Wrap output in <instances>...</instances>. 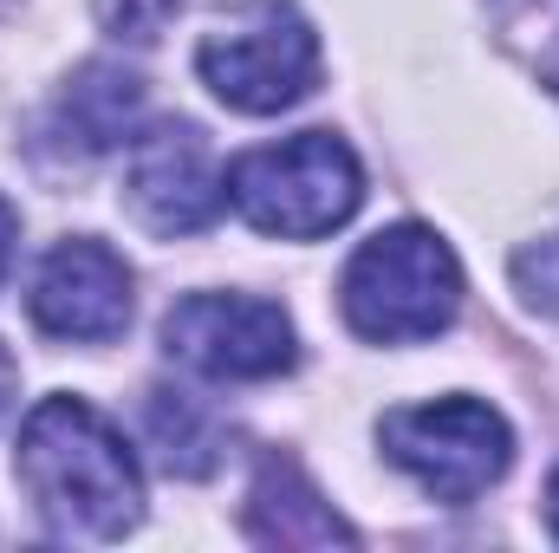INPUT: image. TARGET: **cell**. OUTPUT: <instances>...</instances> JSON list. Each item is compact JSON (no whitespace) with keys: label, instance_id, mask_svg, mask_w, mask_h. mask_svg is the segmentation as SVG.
I'll return each mask as SVG.
<instances>
[{"label":"cell","instance_id":"1","mask_svg":"<svg viewBox=\"0 0 559 553\" xmlns=\"http://www.w3.org/2000/svg\"><path fill=\"white\" fill-rule=\"evenodd\" d=\"M20 489L59 541H124L143 515V475L118 423L85 398H39L20 423Z\"/></svg>","mask_w":559,"mask_h":553},{"label":"cell","instance_id":"2","mask_svg":"<svg viewBox=\"0 0 559 553\" xmlns=\"http://www.w3.org/2000/svg\"><path fill=\"white\" fill-rule=\"evenodd\" d=\"M338 306L345 326L371 345H417L436 339L455 306H462V261L449 255V242L423 222L378 228L338 280Z\"/></svg>","mask_w":559,"mask_h":553},{"label":"cell","instance_id":"3","mask_svg":"<svg viewBox=\"0 0 559 553\" xmlns=\"http://www.w3.org/2000/svg\"><path fill=\"white\" fill-rule=\"evenodd\" d=\"M228 202L241 209L248 228L274 242H319L352 222L365 202V169L352 143L332 131H299V138L261 143L228 163Z\"/></svg>","mask_w":559,"mask_h":553},{"label":"cell","instance_id":"4","mask_svg":"<svg viewBox=\"0 0 559 553\" xmlns=\"http://www.w3.org/2000/svg\"><path fill=\"white\" fill-rule=\"evenodd\" d=\"M202 85L248 118H274L319 85V33L293 0H235L195 46Z\"/></svg>","mask_w":559,"mask_h":553},{"label":"cell","instance_id":"5","mask_svg":"<svg viewBox=\"0 0 559 553\" xmlns=\"http://www.w3.org/2000/svg\"><path fill=\"white\" fill-rule=\"evenodd\" d=\"M384 456L417 482L423 495L468 508L475 495H488L508 462H514V430L508 416L481 398H436V404H404L378 423Z\"/></svg>","mask_w":559,"mask_h":553},{"label":"cell","instance_id":"6","mask_svg":"<svg viewBox=\"0 0 559 553\" xmlns=\"http://www.w3.org/2000/svg\"><path fill=\"white\" fill-rule=\"evenodd\" d=\"M163 352L176 365L202 372V378L261 385V378L293 372L299 339H293V319L280 313L274 299H254V293H189L163 319Z\"/></svg>","mask_w":559,"mask_h":553},{"label":"cell","instance_id":"7","mask_svg":"<svg viewBox=\"0 0 559 553\" xmlns=\"http://www.w3.org/2000/svg\"><path fill=\"white\" fill-rule=\"evenodd\" d=\"M124 202L163 242L202 235L222 215V202H228V176L215 169V150L189 118H169V125H150L143 138H131Z\"/></svg>","mask_w":559,"mask_h":553},{"label":"cell","instance_id":"8","mask_svg":"<svg viewBox=\"0 0 559 553\" xmlns=\"http://www.w3.org/2000/svg\"><path fill=\"white\" fill-rule=\"evenodd\" d=\"M33 326L46 339H72V345H105L131 326V268L124 255H111L105 242L92 235H72L59 242L46 261H39V280H33Z\"/></svg>","mask_w":559,"mask_h":553},{"label":"cell","instance_id":"9","mask_svg":"<svg viewBox=\"0 0 559 553\" xmlns=\"http://www.w3.org/2000/svg\"><path fill=\"white\" fill-rule=\"evenodd\" d=\"M143 118V79L118 59H92L66 79L59 105H52V138L66 156H105L118 143H131Z\"/></svg>","mask_w":559,"mask_h":553},{"label":"cell","instance_id":"10","mask_svg":"<svg viewBox=\"0 0 559 553\" xmlns=\"http://www.w3.org/2000/svg\"><path fill=\"white\" fill-rule=\"evenodd\" d=\"M248 541L261 548H358V528L306 482L299 462L267 456L248 495Z\"/></svg>","mask_w":559,"mask_h":553},{"label":"cell","instance_id":"11","mask_svg":"<svg viewBox=\"0 0 559 553\" xmlns=\"http://www.w3.org/2000/svg\"><path fill=\"white\" fill-rule=\"evenodd\" d=\"M143 416H150V443H156V456H163L169 475H209L222 462V436H215V423H209V411L195 398L150 391Z\"/></svg>","mask_w":559,"mask_h":553},{"label":"cell","instance_id":"12","mask_svg":"<svg viewBox=\"0 0 559 553\" xmlns=\"http://www.w3.org/2000/svg\"><path fill=\"white\" fill-rule=\"evenodd\" d=\"M176 7L182 0H98V20H105L111 39L150 46V39H163V26L176 20Z\"/></svg>","mask_w":559,"mask_h":553},{"label":"cell","instance_id":"13","mask_svg":"<svg viewBox=\"0 0 559 553\" xmlns=\"http://www.w3.org/2000/svg\"><path fill=\"white\" fill-rule=\"evenodd\" d=\"M514 286H521V299L534 313H554L559 319V235H547V242H534V248L514 255Z\"/></svg>","mask_w":559,"mask_h":553},{"label":"cell","instance_id":"14","mask_svg":"<svg viewBox=\"0 0 559 553\" xmlns=\"http://www.w3.org/2000/svg\"><path fill=\"white\" fill-rule=\"evenodd\" d=\"M13 404H20V358L0 345V423L13 416Z\"/></svg>","mask_w":559,"mask_h":553},{"label":"cell","instance_id":"15","mask_svg":"<svg viewBox=\"0 0 559 553\" xmlns=\"http://www.w3.org/2000/svg\"><path fill=\"white\" fill-rule=\"evenodd\" d=\"M13 242H20V215H13V202L0 196V280L13 268Z\"/></svg>","mask_w":559,"mask_h":553},{"label":"cell","instance_id":"16","mask_svg":"<svg viewBox=\"0 0 559 553\" xmlns=\"http://www.w3.org/2000/svg\"><path fill=\"white\" fill-rule=\"evenodd\" d=\"M547 528H554V541H559V469H554V482H547Z\"/></svg>","mask_w":559,"mask_h":553}]
</instances>
